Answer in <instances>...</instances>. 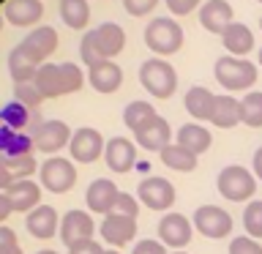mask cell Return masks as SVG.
Here are the masks:
<instances>
[{
	"label": "cell",
	"instance_id": "1",
	"mask_svg": "<svg viewBox=\"0 0 262 254\" xmlns=\"http://www.w3.org/2000/svg\"><path fill=\"white\" fill-rule=\"evenodd\" d=\"M36 88L44 93V98H57V96H69L85 85V74L77 63H41L36 74Z\"/></svg>",
	"mask_w": 262,
	"mask_h": 254
},
{
	"label": "cell",
	"instance_id": "2",
	"mask_svg": "<svg viewBox=\"0 0 262 254\" xmlns=\"http://www.w3.org/2000/svg\"><path fill=\"white\" fill-rule=\"evenodd\" d=\"M145 44L150 52L167 57L183 47V28L172 16H153L145 28Z\"/></svg>",
	"mask_w": 262,
	"mask_h": 254
},
{
	"label": "cell",
	"instance_id": "3",
	"mask_svg": "<svg viewBox=\"0 0 262 254\" xmlns=\"http://www.w3.org/2000/svg\"><path fill=\"white\" fill-rule=\"evenodd\" d=\"M139 82L153 98H169L178 90V71L164 57H150L139 66Z\"/></svg>",
	"mask_w": 262,
	"mask_h": 254
},
{
	"label": "cell",
	"instance_id": "4",
	"mask_svg": "<svg viewBox=\"0 0 262 254\" xmlns=\"http://www.w3.org/2000/svg\"><path fill=\"white\" fill-rule=\"evenodd\" d=\"M213 74H216L219 85H224L227 90H249L254 82H257V66L246 57H219L216 66H213Z\"/></svg>",
	"mask_w": 262,
	"mask_h": 254
},
{
	"label": "cell",
	"instance_id": "5",
	"mask_svg": "<svg viewBox=\"0 0 262 254\" xmlns=\"http://www.w3.org/2000/svg\"><path fill=\"white\" fill-rule=\"evenodd\" d=\"M216 188L229 202H246L254 197V192H257V175H251L246 167H241V164H229V167H224L219 172Z\"/></svg>",
	"mask_w": 262,
	"mask_h": 254
},
{
	"label": "cell",
	"instance_id": "6",
	"mask_svg": "<svg viewBox=\"0 0 262 254\" xmlns=\"http://www.w3.org/2000/svg\"><path fill=\"white\" fill-rule=\"evenodd\" d=\"M38 178L41 186L52 194H66L71 192L74 183H77V167L63 159V156H49V159L38 167Z\"/></svg>",
	"mask_w": 262,
	"mask_h": 254
},
{
	"label": "cell",
	"instance_id": "7",
	"mask_svg": "<svg viewBox=\"0 0 262 254\" xmlns=\"http://www.w3.org/2000/svg\"><path fill=\"white\" fill-rule=\"evenodd\" d=\"M194 227L196 232L210 238V241H221V238H227L232 232V216L219 208V205H200V208L194 210Z\"/></svg>",
	"mask_w": 262,
	"mask_h": 254
},
{
	"label": "cell",
	"instance_id": "8",
	"mask_svg": "<svg viewBox=\"0 0 262 254\" xmlns=\"http://www.w3.org/2000/svg\"><path fill=\"white\" fill-rule=\"evenodd\" d=\"M69 151H71V159H74V161H79V164H93V161H98V159L104 156L106 142H104V137H101V131H98V129L82 126V129L74 131Z\"/></svg>",
	"mask_w": 262,
	"mask_h": 254
},
{
	"label": "cell",
	"instance_id": "9",
	"mask_svg": "<svg viewBox=\"0 0 262 254\" xmlns=\"http://www.w3.org/2000/svg\"><path fill=\"white\" fill-rule=\"evenodd\" d=\"M191 232H194V221H188L183 213H164L159 221V241L175 251L188 246Z\"/></svg>",
	"mask_w": 262,
	"mask_h": 254
},
{
	"label": "cell",
	"instance_id": "10",
	"mask_svg": "<svg viewBox=\"0 0 262 254\" xmlns=\"http://www.w3.org/2000/svg\"><path fill=\"white\" fill-rule=\"evenodd\" d=\"M16 47H19L30 60H36L41 66V63H47V57L57 49V30L52 25H41V28L30 30L28 36L22 38V44H16Z\"/></svg>",
	"mask_w": 262,
	"mask_h": 254
},
{
	"label": "cell",
	"instance_id": "11",
	"mask_svg": "<svg viewBox=\"0 0 262 254\" xmlns=\"http://www.w3.org/2000/svg\"><path fill=\"white\" fill-rule=\"evenodd\" d=\"M74 131L69 129V123L63 120H44L38 126V131L33 134V142H36V151L55 156L57 151H63L66 145H71Z\"/></svg>",
	"mask_w": 262,
	"mask_h": 254
},
{
	"label": "cell",
	"instance_id": "12",
	"mask_svg": "<svg viewBox=\"0 0 262 254\" xmlns=\"http://www.w3.org/2000/svg\"><path fill=\"white\" fill-rule=\"evenodd\" d=\"M137 192H139V202L147 205L150 210H169L172 202H175V186L167 178H159V175L145 178Z\"/></svg>",
	"mask_w": 262,
	"mask_h": 254
},
{
	"label": "cell",
	"instance_id": "13",
	"mask_svg": "<svg viewBox=\"0 0 262 254\" xmlns=\"http://www.w3.org/2000/svg\"><path fill=\"white\" fill-rule=\"evenodd\" d=\"M88 38L93 41L96 52L104 57V60H112L115 55L123 52V47H126V33L118 22H104L98 25L96 30H88Z\"/></svg>",
	"mask_w": 262,
	"mask_h": 254
},
{
	"label": "cell",
	"instance_id": "14",
	"mask_svg": "<svg viewBox=\"0 0 262 254\" xmlns=\"http://www.w3.org/2000/svg\"><path fill=\"white\" fill-rule=\"evenodd\" d=\"M96 232V224H93V219H90V213L88 210H66V216L60 219V241L69 246L74 243H79V241H90Z\"/></svg>",
	"mask_w": 262,
	"mask_h": 254
},
{
	"label": "cell",
	"instance_id": "15",
	"mask_svg": "<svg viewBox=\"0 0 262 254\" xmlns=\"http://www.w3.org/2000/svg\"><path fill=\"white\" fill-rule=\"evenodd\" d=\"M235 22V11L227 0H205L200 6V25L208 33H216L221 36L229 25Z\"/></svg>",
	"mask_w": 262,
	"mask_h": 254
},
{
	"label": "cell",
	"instance_id": "16",
	"mask_svg": "<svg viewBox=\"0 0 262 254\" xmlns=\"http://www.w3.org/2000/svg\"><path fill=\"white\" fill-rule=\"evenodd\" d=\"M137 235V219H128V216H120V213H106L104 221H101V238L115 249L126 246L134 241Z\"/></svg>",
	"mask_w": 262,
	"mask_h": 254
},
{
	"label": "cell",
	"instance_id": "17",
	"mask_svg": "<svg viewBox=\"0 0 262 254\" xmlns=\"http://www.w3.org/2000/svg\"><path fill=\"white\" fill-rule=\"evenodd\" d=\"M88 82L90 88L98 90V93H118L120 85H123V69L115 60H101L96 66L88 69Z\"/></svg>",
	"mask_w": 262,
	"mask_h": 254
},
{
	"label": "cell",
	"instance_id": "18",
	"mask_svg": "<svg viewBox=\"0 0 262 254\" xmlns=\"http://www.w3.org/2000/svg\"><path fill=\"white\" fill-rule=\"evenodd\" d=\"M25 227H28V232L33 238L47 241V238H52V235L60 232V216H57V210L52 208V205H38V208H33L28 213Z\"/></svg>",
	"mask_w": 262,
	"mask_h": 254
},
{
	"label": "cell",
	"instance_id": "19",
	"mask_svg": "<svg viewBox=\"0 0 262 254\" xmlns=\"http://www.w3.org/2000/svg\"><path fill=\"white\" fill-rule=\"evenodd\" d=\"M134 139H137L139 147H145V151H159L161 153L167 145H172V129L161 115H156L153 120H147L145 126L137 131Z\"/></svg>",
	"mask_w": 262,
	"mask_h": 254
},
{
	"label": "cell",
	"instance_id": "20",
	"mask_svg": "<svg viewBox=\"0 0 262 254\" xmlns=\"http://www.w3.org/2000/svg\"><path fill=\"white\" fill-rule=\"evenodd\" d=\"M118 186L112 183L110 178H96L93 183L88 186V192H85V200H88V210H93V213H112L115 208V202H118Z\"/></svg>",
	"mask_w": 262,
	"mask_h": 254
},
{
	"label": "cell",
	"instance_id": "21",
	"mask_svg": "<svg viewBox=\"0 0 262 254\" xmlns=\"http://www.w3.org/2000/svg\"><path fill=\"white\" fill-rule=\"evenodd\" d=\"M104 159H106V167L112 172H128L137 161V145L128 137H112L106 142Z\"/></svg>",
	"mask_w": 262,
	"mask_h": 254
},
{
	"label": "cell",
	"instance_id": "22",
	"mask_svg": "<svg viewBox=\"0 0 262 254\" xmlns=\"http://www.w3.org/2000/svg\"><path fill=\"white\" fill-rule=\"evenodd\" d=\"M3 16L16 28H30L44 16V3L41 0H6Z\"/></svg>",
	"mask_w": 262,
	"mask_h": 254
},
{
	"label": "cell",
	"instance_id": "23",
	"mask_svg": "<svg viewBox=\"0 0 262 254\" xmlns=\"http://www.w3.org/2000/svg\"><path fill=\"white\" fill-rule=\"evenodd\" d=\"M6 197L11 200L14 213H30L33 208L41 205V188H38V183H33L30 178L14 180V183L6 188Z\"/></svg>",
	"mask_w": 262,
	"mask_h": 254
},
{
	"label": "cell",
	"instance_id": "24",
	"mask_svg": "<svg viewBox=\"0 0 262 254\" xmlns=\"http://www.w3.org/2000/svg\"><path fill=\"white\" fill-rule=\"evenodd\" d=\"M221 44H224V49H227L229 55L243 57V55H249L251 49H254V33H251L249 25L232 22L224 33H221Z\"/></svg>",
	"mask_w": 262,
	"mask_h": 254
},
{
	"label": "cell",
	"instance_id": "25",
	"mask_svg": "<svg viewBox=\"0 0 262 254\" xmlns=\"http://www.w3.org/2000/svg\"><path fill=\"white\" fill-rule=\"evenodd\" d=\"M216 93H210L208 88L202 85H194L188 88L186 93V112L191 115L194 120H210L213 118V110H216Z\"/></svg>",
	"mask_w": 262,
	"mask_h": 254
},
{
	"label": "cell",
	"instance_id": "26",
	"mask_svg": "<svg viewBox=\"0 0 262 254\" xmlns=\"http://www.w3.org/2000/svg\"><path fill=\"white\" fill-rule=\"evenodd\" d=\"M36 151V142H33L30 134L25 131H14L11 126H0V156L11 159V156H28Z\"/></svg>",
	"mask_w": 262,
	"mask_h": 254
},
{
	"label": "cell",
	"instance_id": "27",
	"mask_svg": "<svg viewBox=\"0 0 262 254\" xmlns=\"http://www.w3.org/2000/svg\"><path fill=\"white\" fill-rule=\"evenodd\" d=\"M178 145H183L186 151L200 156L213 145V134L205 126H200V123H186V126L178 129Z\"/></svg>",
	"mask_w": 262,
	"mask_h": 254
},
{
	"label": "cell",
	"instance_id": "28",
	"mask_svg": "<svg viewBox=\"0 0 262 254\" xmlns=\"http://www.w3.org/2000/svg\"><path fill=\"white\" fill-rule=\"evenodd\" d=\"M57 14H60V19L66 22V28H71V30H85L88 22H90L88 0H60Z\"/></svg>",
	"mask_w": 262,
	"mask_h": 254
},
{
	"label": "cell",
	"instance_id": "29",
	"mask_svg": "<svg viewBox=\"0 0 262 254\" xmlns=\"http://www.w3.org/2000/svg\"><path fill=\"white\" fill-rule=\"evenodd\" d=\"M210 123H213V126H219V129L237 126V123H241V101H237L235 96H219Z\"/></svg>",
	"mask_w": 262,
	"mask_h": 254
},
{
	"label": "cell",
	"instance_id": "30",
	"mask_svg": "<svg viewBox=\"0 0 262 254\" xmlns=\"http://www.w3.org/2000/svg\"><path fill=\"white\" fill-rule=\"evenodd\" d=\"M33 115H36V110L25 107L22 101H8L0 107V118H3L6 126H11L14 131H25V134L33 126Z\"/></svg>",
	"mask_w": 262,
	"mask_h": 254
},
{
	"label": "cell",
	"instance_id": "31",
	"mask_svg": "<svg viewBox=\"0 0 262 254\" xmlns=\"http://www.w3.org/2000/svg\"><path fill=\"white\" fill-rule=\"evenodd\" d=\"M159 156H161L164 167H169V170H175V172H191V170H196V153L186 151V147L178 145V142L167 145Z\"/></svg>",
	"mask_w": 262,
	"mask_h": 254
},
{
	"label": "cell",
	"instance_id": "32",
	"mask_svg": "<svg viewBox=\"0 0 262 254\" xmlns=\"http://www.w3.org/2000/svg\"><path fill=\"white\" fill-rule=\"evenodd\" d=\"M8 71H11L14 85H19V82H33L38 74V63L30 60L19 47H14L11 55H8Z\"/></svg>",
	"mask_w": 262,
	"mask_h": 254
},
{
	"label": "cell",
	"instance_id": "33",
	"mask_svg": "<svg viewBox=\"0 0 262 254\" xmlns=\"http://www.w3.org/2000/svg\"><path fill=\"white\" fill-rule=\"evenodd\" d=\"M153 118H156V110H153L150 101H131V104H126V110H123V123H126L134 134Z\"/></svg>",
	"mask_w": 262,
	"mask_h": 254
},
{
	"label": "cell",
	"instance_id": "34",
	"mask_svg": "<svg viewBox=\"0 0 262 254\" xmlns=\"http://www.w3.org/2000/svg\"><path fill=\"white\" fill-rule=\"evenodd\" d=\"M241 120L251 129H262V90H249L241 98Z\"/></svg>",
	"mask_w": 262,
	"mask_h": 254
},
{
	"label": "cell",
	"instance_id": "35",
	"mask_svg": "<svg viewBox=\"0 0 262 254\" xmlns=\"http://www.w3.org/2000/svg\"><path fill=\"white\" fill-rule=\"evenodd\" d=\"M243 227L249 238H262V200H251L243 210Z\"/></svg>",
	"mask_w": 262,
	"mask_h": 254
},
{
	"label": "cell",
	"instance_id": "36",
	"mask_svg": "<svg viewBox=\"0 0 262 254\" xmlns=\"http://www.w3.org/2000/svg\"><path fill=\"white\" fill-rule=\"evenodd\" d=\"M14 101H22L30 110H38V104L44 101V93L36 88V82H19V85H14Z\"/></svg>",
	"mask_w": 262,
	"mask_h": 254
},
{
	"label": "cell",
	"instance_id": "37",
	"mask_svg": "<svg viewBox=\"0 0 262 254\" xmlns=\"http://www.w3.org/2000/svg\"><path fill=\"white\" fill-rule=\"evenodd\" d=\"M6 164H8V170H11L14 180L30 178L33 172L38 170V164H36V159H33V153H28V156H11V159H6Z\"/></svg>",
	"mask_w": 262,
	"mask_h": 254
},
{
	"label": "cell",
	"instance_id": "38",
	"mask_svg": "<svg viewBox=\"0 0 262 254\" xmlns=\"http://www.w3.org/2000/svg\"><path fill=\"white\" fill-rule=\"evenodd\" d=\"M229 254H262V246H259L257 238L237 235L229 241Z\"/></svg>",
	"mask_w": 262,
	"mask_h": 254
},
{
	"label": "cell",
	"instance_id": "39",
	"mask_svg": "<svg viewBox=\"0 0 262 254\" xmlns=\"http://www.w3.org/2000/svg\"><path fill=\"white\" fill-rule=\"evenodd\" d=\"M112 213H120V216L137 219L139 200H137V197H131V194H126V192H120V194H118V202H115V208H112Z\"/></svg>",
	"mask_w": 262,
	"mask_h": 254
},
{
	"label": "cell",
	"instance_id": "40",
	"mask_svg": "<svg viewBox=\"0 0 262 254\" xmlns=\"http://www.w3.org/2000/svg\"><path fill=\"white\" fill-rule=\"evenodd\" d=\"M156 6H159V0H123V8H126L131 16H145V14H150Z\"/></svg>",
	"mask_w": 262,
	"mask_h": 254
},
{
	"label": "cell",
	"instance_id": "41",
	"mask_svg": "<svg viewBox=\"0 0 262 254\" xmlns=\"http://www.w3.org/2000/svg\"><path fill=\"white\" fill-rule=\"evenodd\" d=\"M131 254H169L167 246L161 241H153V238H145V241H137V246L131 249Z\"/></svg>",
	"mask_w": 262,
	"mask_h": 254
},
{
	"label": "cell",
	"instance_id": "42",
	"mask_svg": "<svg viewBox=\"0 0 262 254\" xmlns=\"http://www.w3.org/2000/svg\"><path fill=\"white\" fill-rule=\"evenodd\" d=\"M169 8V14H175V16H186V14H191L196 6L202 3V0H164Z\"/></svg>",
	"mask_w": 262,
	"mask_h": 254
},
{
	"label": "cell",
	"instance_id": "43",
	"mask_svg": "<svg viewBox=\"0 0 262 254\" xmlns=\"http://www.w3.org/2000/svg\"><path fill=\"white\" fill-rule=\"evenodd\" d=\"M69 254H106V249L98 241H79V243H74L71 249H69Z\"/></svg>",
	"mask_w": 262,
	"mask_h": 254
},
{
	"label": "cell",
	"instance_id": "44",
	"mask_svg": "<svg viewBox=\"0 0 262 254\" xmlns=\"http://www.w3.org/2000/svg\"><path fill=\"white\" fill-rule=\"evenodd\" d=\"M11 183H14V175H11V170H8V164H6V156H0V192H6Z\"/></svg>",
	"mask_w": 262,
	"mask_h": 254
},
{
	"label": "cell",
	"instance_id": "45",
	"mask_svg": "<svg viewBox=\"0 0 262 254\" xmlns=\"http://www.w3.org/2000/svg\"><path fill=\"white\" fill-rule=\"evenodd\" d=\"M14 213V208H11V200H8L6 197V192H0V224H3V221L8 219Z\"/></svg>",
	"mask_w": 262,
	"mask_h": 254
},
{
	"label": "cell",
	"instance_id": "46",
	"mask_svg": "<svg viewBox=\"0 0 262 254\" xmlns=\"http://www.w3.org/2000/svg\"><path fill=\"white\" fill-rule=\"evenodd\" d=\"M0 254H22V246H19V243L0 241Z\"/></svg>",
	"mask_w": 262,
	"mask_h": 254
},
{
	"label": "cell",
	"instance_id": "47",
	"mask_svg": "<svg viewBox=\"0 0 262 254\" xmlns=\"http://www.w3.org/2000/svg\"><path fill=\"white\" fill-rule=\"evenodd\" d=\"M254 175L262 180V147H257V153H254Z\"/></svg>",
	"mask_w": 262,
	"mask_h": 254
},
{
	"label": "cell",
	"instance_id": "48",
	"mask_svg": "<svg viewBox=\"0 0 262 254\" xmlns=\"http://www.w3.org/2000/svg\"><path fill=\"white\" fill-rule=\"evenodd\" d=\"M38 254H57V251H52V249H44V251H38Z\"/></svg>",
	"mask_w": 262,
	"mask_h": 254
},
{
	"label": "cell",
	"instance_id": "49",
	"mask_svg": "<svg viewBox=\"0 0 262 254\" xmlns=\"http://www.w3.org/2000/svg\"><path fill=\"white\" fill-rule=\"evenodd\" d=\"M3 19H6V16H3V11H0V30H3Z\"/></svg>",
	"mask_w": 262,
	"mask_h": 254
},
{
	"label": "cell",
	"instance_id": "50",
	"mask_svg": "<svg viewBox=\"0 0 262 254\" xmlns=\"http://www.w3.org/2000/svg\"><path fill=\"white\" fill-rule=\"evenodd\" d=\"M106 254H120V251H115V249H110V251H106Z\"/></svg>",
	"mask_w": 262,
	"mask_h": 254
},
{
	"label": "cell",
	"instance_id": "51",
	"mask_svg": "<svg viewBox=\"0 0 262 254\" xmlns=\"http://www.w3.org/2000/svg\"><path fill=\"white\" fill-rule=\"evenodd\" d=\"M172 254H186V251H183V249H180V251H172Z\"/></svg>",
	"mask_w": 262,
	"mask_h": 254
},
{
	"label": "cell",
	"instance_id": "52",
	"mask_svg": "<svg viewBox=\"0 0 262 254\" xmlns=\"http://www.w3.org/2000/svg\"><path fill=\"white\" fill-rule=\"evenodd\" d=\"M259 66H262V49H259Z\"/></svg>",
	"mask_w": 262,
	"mask_h": 254
},
{
	"label": "cell",
	"instance_id": "53",
	"mask_svg": "<svg viewBox=\"0 0 262 254\" xmlns=\"http://www.w3.org/2000/svg\"><path fill=\"white\" fill-rule=\"evenodd\" d=\"M259 28H262V16H259Z\"/></svg>",
	"mask_w": 262,
	"mask_h": 254
},
{
	"label": "cell",
	"instance_id": "54",
	"mask_svg": "<svg viewBox=\"0 0 262 254\" xmlns=\"http://www.w3.org/2000/svg\"><path fill=\"white\" fill-rule=\"evenodd\" d=\"M0 126H3V118H0Z\"/></svg>",
	"mask_w": 262,
	"mask_h": 254
},
{
	"label": "cell",
	"instance_id": "55",
	"mask_svg": "<svg viewBox=\"0 0 262 254\" xmlns=\"http://www.w3.org/2000/svg\"><path fill=\"white\" fill-rule=\"evenodd\" d=\"M257 3H262V0H257Z\"/></svg>",
	"mask_w": 262,
	"mask_h": 254
}]
</instances>
